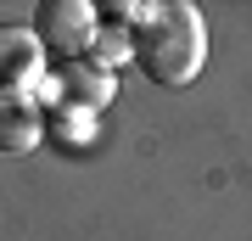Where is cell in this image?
Returning <instances> with one entry per match:
<instances>
[{"instance_id": "6da1fadb", "label": "cell", "mask_w": 252, "mask_h": 241, "mask_svg": "<svg viewBox=\"0 0 252 241\" xmlns=\"http://www.w3.org/2000/svg\"><path fill=\"white\" fill-rule=\"evenodd\" d=\"M207 62V23L190 0H162L146 6V17L135 23V68L162 90H180L202 73Z\"/></svg>"}, {"instance_id": "7a4b0ae2", "label": "cell", "mask_w": 252, "mask_h": 241, "mask_svg": "<svg viewBox=\"0 0 252 241\" xmlns=\"http://www.w3.org/2000/svg\"><path fill=\"white\" fill-rule=\"evenodd\" d=\"M28 28H34V39H39L45 56L79 62V56H90L95 39H101V11L90 6V0H39Z\"/></svg>"}, {"instance_id": "3957f363", "label": "cell", "mask_w": 252, "mask_h": 241, "mask_svg": "<svg viewBox=\"0 0 252 241\" xmlns=\"http://www.w3.org/2000/svg\"><path fill=\"white\" fill-rule=\"evenodd\" d=\"M51 79H56V96H62L73 112H84V118L101 112V107H112V96H118V73H112V68H101L95 56L62 62Z\"/></svg>"}, {"instance_id": "277c9868", "label": "cell", "mask_w": 252, "mask_h": 241, "mask_svg": "<svg viewBox=\"0 0 252 241\" xmlns=\"http://www.w3.org/2000/svg\"><path fill=\"white\" fill-rule=\"evenodd\" d=\"M45 140V107L28 90H0V152L23 157Z\"/></svg>"}, {"instance_id": "5b68a950", "label": "cell", "mask_w": 252, "mask_h": 241, "mask_svg": "<svg viewBox=\"0 0 252 241\" xmlns=\"http://www.w3.org/2000/svg\"><path fill=\"white\" fill-rule=\"evenodd\" d=\"M45 68L34 28L28 23H0V90H28Z\"/></svg>"}]
</instances>
